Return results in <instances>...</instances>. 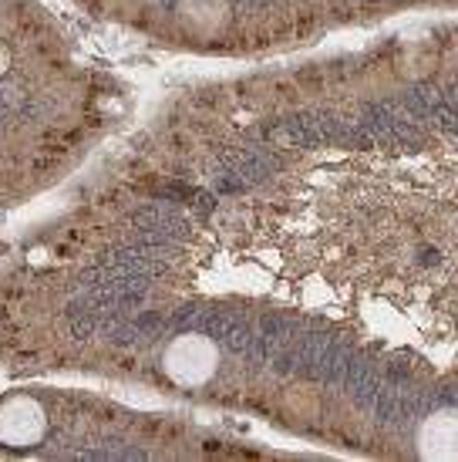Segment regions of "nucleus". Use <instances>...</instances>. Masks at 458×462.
I'll list each match as a JSON object with an SVG mask.
<instances>
[{
	"instance_id": "obj_4",
	"label": "nucleus",
	"mask_w": 458,
	"mask_h": 462,
	"mask_svg": "<svg viewBox=\"0 0 458 462\" xmlns=\"http://www.w3.org/2000/svg\"><path fill=\"white\" fill-rule=\"evenodd\" d=\"M4 68H7V51L0 48V71H4Z\"/></svg>"
},
{
	"instance_id": "obj_2",
	"label": "nucleus",
	"mask_w": 458,
	"mask_h": 462,
	"mask_svg": "<svg viewBox=\"0 0 458 462\" xmlns=\"http://www.w3.org/2000/svg\"><path fill=\"white\" fill-rule=\"evenodd\" d=\"M421 452L432 459H458V411H438L425 422Z\"/></svg>"
},
{
	"instance_id": "obj_1",
	"label": "nucleus",
	"mask_w": 458,
	"mask_h": 462,
	"mask_svg": "<svg viewBox=\"0 0 458 462\" xmlns=\"http://www.w3.org/2000/svg\"><path fill=\"white\" fill-rule=\"evenodd\" d=\"M166 365L172 378H179V382H189V385L203 382L209 368H213V345L203 341V337H182L179 345H172Z\"/></svg>"
},
{
	"instance_id": "obj_3",
	"label": "nucleus",
	"mask_w": 458,
	"mask_h": 462,
	"mask_svg": "<svg viewBox=\"0 0 458 462\" xmlns=\"http://www.w3.org/2000/svg\"><path fill=\"white\" fill-rule=\"evenodd\" d=\"M41 429H44L41 411L24 398L7 405V411H0V439H7V442H17V446L31 442V439L41 436Z\"/></svg>"
}]
</instances>
